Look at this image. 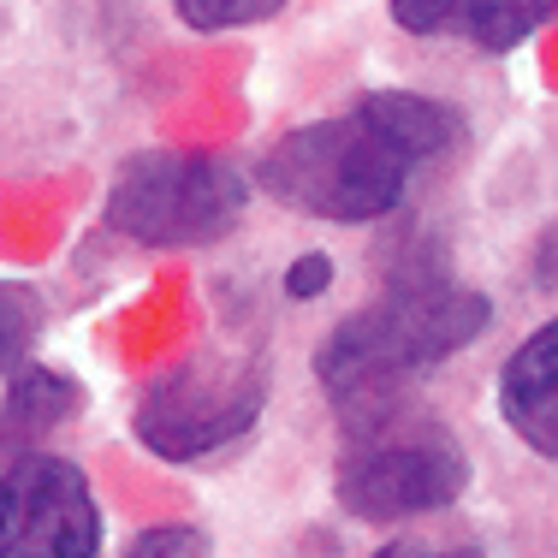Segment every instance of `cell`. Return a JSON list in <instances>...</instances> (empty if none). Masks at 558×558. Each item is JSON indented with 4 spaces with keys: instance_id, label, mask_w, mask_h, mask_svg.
Wrapping results in <instances>:
<instances>
[{
    "instance_id": "1",
    "label": "cell",
    "mask_w": 558,
    "mask_h": 558,
    "mask_svg": "<svg viewBox=\"0 0 558 558\" xmlns=\"http://www.w3.org/2000/svg\"><path fill=\"white\" fill-rule=\"evenodd\" d=\"M463 137L440 96L375 89L351 113L298 125L262 155V191L310 220L363 226L404 203L410 179Z\"/></svg>"
},
{
    "instance_id": "2",
    "label": "cell",
    "mask_w": 558,
    "mask_h": 558,
    "mask_svg": "<svg viewBox=\"0 0 558 558\" xmlns=\"http://www.w3.org/2000/svg\"><path fill=\"white\" fill-rule=\"evenodd\" d=\"M487 315L494 310H487L482 291L458 286L446 268L398 274L380 303H368L333 327V339L315 356V375H322L344 422L368 416V410L398 404L422 368L458 356L487 327Z\"/></svg>"
},
{
    "instance_id": "3",
    "label": "cell",
    "mask_w": 558,
    "mask_h": 558,
    "mask_svg": "<svg viewBox=\"0 0 558 558\" xmlns=\"http://www.w3.org/2000/svg\"><path fill=\"white\" fill-rule=\"evenodd\" d=\"M470 487V458L434 416L410 410H368L351 416V446L339 458V505L363 523H404V517L446 511Z\"/></svg>"
},
{
    "instance_id": "4",
    "label": "cell",
    "mask_w": 558,
    "mask_h": 558,
    "mask_svg": "<svg viewBox=\"0 0 558 558\" xmlns=\"http://www.w3.org/2000/svg\"><path fill=\"white\" fill-rule=\"evenodd\" d=\"M250 184L220 155L149 149L119 167L108 191V226L149 250H196L244 220Z\"/></svg>"
},
{
    "instance_id": "5",
    "label": "cell",
    "mask_w": 558,
    "mask_h": 558,
    "mask_svg": "<svg viewBox=\"0 0 558 558\" xmlns=\"http://www.w3.org/2000/svg\"><path fill=\"white\" fill-rule=\"evenodd\" d=\"M262 398H268V375L256 356L203 351L137 398L131 428L155 458H208V451L232 446L238 434H250V422L262 416Z\"/></svg>"
},
{
    "instance_id": "6",
    "label": "cell",
    "mask_w": 558,
    "mask_h": 558,
    "mask_svg": "<svg viewBox=\"0 0 558 558\" xmlns=\"http://www.w3.org/2000/svg\"><path fill=\"white\" fill-rule=\"evenodd\" d=\"M101 505L65 458H19L0 475V558H96Z\"/></svg>"
},
{
    "instance_id": "7",
    "label": "cell",
    "mask_w": 558,
    "mask_h": 558,
    "mask_svg": "<svg viewBox=\"0 0 558 558\" xmlns=\"http://www.w3.org/2000/svg\"><path fill=\"white\" fill-rule=\"evenodd\" d=\"M558 12V0H392V19L410 36H446L487 54H505L523 36H535Z\"/></svg>"
},
{
    "instance_id": "8",
    "label": "cell",
    "mask_w": 558,
    "mask_h": 558,
    "mask_svg": "<svg viewBox=\"0 0 558 558\" xmlns=\"http://www.w3.org/2000/svg\"><path fill=\"white\" fill-rule=\"evenodd\" d=\"M499 416L541 458H558V322L511 351L499 375Z\"/></svg>"
},
{
    "instance_id": "9",
    "label": "cell",
    "mask_w": 558,
    "mask_h": 558,
    "mask_svg": "<svg viewBox=\"0 0 558 558\" xmlns=\"http://www.w3.org/2000/svg\"><path fill=\"white\" fill-rule=\"evenodd\" d=\"M72 404H77L72 380L54 375V368H24V375H12L7 404H0V446L48 434L54 422L72 416Z\"/></svg>"
},
{
    "instance_id": "10",
    "label": "cell",
    "mask_w": 558,
    "mask_h": 558,
    "mask_svg": "<svg viewBox=\"0 0 558 558\" xmlns=\"http://www.w3.org/2000/svg\"><path fill=\"white\" fill-rule=\"evenodd\" d=\"M279 7H286V0H172V12H179L191 31H244V24L274 19Z\"/></svg>"
},
{
    "instance_id": "11",
    "label": "cell",
    "mask_w": 558,
    "mask_h": 558,
    "mask_svg": "<svg viewBox=\"0 0 558 558\" xmlns=\"http://www.w3.org/2000/svg\"><path fill=\"white\" fill-rule=\"evenodd\" d=\"M36 322H43V310H36V298L24 286H0V368H12V356L31 344Z\"/></svg>"
},
{
    "instance_id": "12",
    "label": "cell",
    "mask_w": 558,
    "mask_h": 558,
    "mask_svg": "<svg viewBox=\"0 0 558 558\" xmlns=\"http://www.w3.org/2000/svg\"><path fill=\"white\" fill-rule=\"evenodd\" d=\"M125 558H208V541L196 535L191 523H161V529H149Z\"/></svg>"
},
{
    "instance_id": "13",
    "label": "cell",
    "mask_w": 558,
    "mask_h": 558,
    "mask_svg": "<svg viewBox=\"0 0 558 558\" xmlns=\"http://www.w3.org/2000/svg\"><path fill=\"white\" fill-rule=\"evenodd\" d=\"M333 286V256H322V250H310V256H298L286 268V291L298 303H310V298H322V291Z\"/></svg>"
},
{
    "instance_id": "14",
    "label": "cell",
    "mask_w": 558,
    "mask_h": 558,
    "mask_svg": "<svg viewBox=\"0 0 558 558\" xmlns=\"http://www.w3.org/2000/svg\"><path fill=\"white\" fill-rule=\"evenodd\" d=\"M375 558H482V553H470V547H387Z\"/></svg>"
},
{
    "instance_id": "15",
    "label": "cell",
    "mask_w": 558,
    "mask_h": 558,
    "mask_svg": "<svg viewBox=\"0 0 558 558\" xmlns=\"http://www.w3.org/2000/svg\"><path fill=\"white\" fill-rule=\"evenodd\" d=\"M535 274L547 279V286H558V226L547 238H541V256H535Z\"/></svg>"
}]
</instances>
